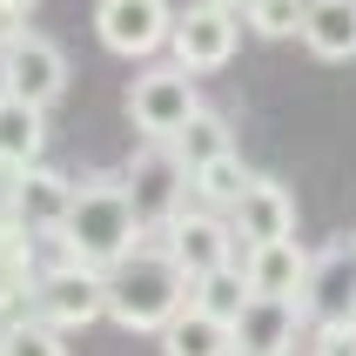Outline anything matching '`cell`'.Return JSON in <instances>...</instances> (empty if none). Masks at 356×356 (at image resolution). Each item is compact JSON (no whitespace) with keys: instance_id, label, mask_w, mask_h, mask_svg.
I'll list each match as a JSON object with an SVG mask.
<instances>
[{"instance_id":"1","label":"cell","mask_w":356,"mask_h":356,"mask_svg":"<svg viewBox=\"0 0 356 356\" xmlns=\"http://www.w3.org/2000/svg\"><path fill=\"white\" fill-rule=\"evenodd\" d=\"M141 209L135 195H128V181L115 175H88L74 188V209H67V222L54 229V256H74L88 262V269H115L121 256H135L141 249Z\"/></svg>"},{"instance_id":"2","label":"cell","mask_w":356,"mask_h":356,"mask_svg":"<svg viewBox=\"0 0 356 356\" xmlns=\"http://www.w3.org/2000/svg\"><path fill=\"white\" fill-rule=\"evenodd\" d=\"M188 302H195V282L161 242L155 249L141 242L135 256H121L108 269V323H121L128 337H161Z\"/></svg>"},{"instance_id":"3","label":"cell","mask_w":356,"mask_h":356,"mask_svg":"<svg viewBox=\"0 0 356 356\" xmlns=\"http://www.w3.org/2000/svg\"><path fill=\"white\" fill-rule=\"evenodd\" d=\"M121 181H128V195H135L148 236H161V229L195 202V175H188V161L175 155V141H141L135 155H128V175Z\"/></svg>"},{"instance_id":"4","label":"cell","mask_w":356,"mask_h":356,"mask_svg":"<svg viewBox=\"0 0 356 356\" xmlns=\"http://www.w3.org/2000/svg\"><path fill=\"white\" fill-rule=\"evenodd\" d=\"M34 316L60 337H74L88 323L108 316V269H88L74 256H54L40 269V289H34Z\"/></svg>"},{"instance_id":"5","label":"cell","mask_w":356,"mask_h":356,"mask_svg":"<svg viewBox=\"0 0 356 356\" xmlns=\"http://www.w3.org/2000/svg\"><path fill=\"white\" fill-rule=\"evenodd\" d=\"M195 115H202V95H195V74H188L181 60L135 74V88H128V121H135L141 141H175Z\"/></svg>"},{"instance_id":"6","label":"cell","mask_w":356,"mask_h":356,"mask_svg":"<svg viewBox=\"0 0 356 356\" xmlns=\"http://www.w3.org/2000/svg\"><path fill=\"white\" fill-rule=\"evenodd\" d=\"M161 249L188 269V282H195V276H216V269H236V262H242L236 222L222 216V209H202V202H188V209L161 229Z\"/></svg>"},{"instance_id":"7","label":"cell","mask_w":356,"mask_h":356,"mask_svg":"<svg viewBox=\"0 0 356 356\" xmlns=\"http://www.w3.org/2000/svg\"><path fill=\"white\" fill-rule=\"evenodd\" d=\"M95 34L108 54L148 60L155 47L175 40V7L168 0H95Z\"/></svg>"},{"instance_id":"8","label":"cell","mask_w":356,"mask_h":356,"mask_svg":"<svg viewBox=\"0 0 356 356\" xmlns=\"http://www.w3.org/2000/svg\"><path fill=\"white\" fill-rule=\"evenodd\" d=\"M236 40H242V14L236 7H222V0H195V7H181L175 14V60L188 74H216L236 60Z\"/></svg>"},{"instance_id":"9","label":"cell","mask_w":356,"mask_h":356,"mask_svg":"<svg viewBox=\"0 0 356 356\" xmlns=\"http://www.w3.org/2000/svg\"><path fill=\"white\" fill-rule=\"evenodd\" d=\"M67 54H60V40H47V34H27L14 40V47H0V88L7 95H20V101H34V108H54L60 95H67Z\"/></svg>"},{"instance_id":"10","label":"cell","mask_w":356,"mask_h":356,"mask_svg":"<svg viewBox=\"0 0 356 356\" xmlns=\"http://www.w3.org/2000/svg\"><path fill=\"white\" fill-rule=\"evenodd\" d=\"M302 316L316 323H356V249L350 242H323L302 282Z\"/></svg>"},{"instance_id":"11","label":"cell","mask_w":356,"mask_h":356,"mask_svg":"<svg viewBox=\"0 0 356 356\" xmlns=\"http://www.w3.org/2000/svg\"><path fill=\"white\" fill-rule=\"evenodd\" d=\"M34 289H40V236L7 222L0 229V316L27 323L34 316Z\"/></svg>"},{"instance_id":"12","label":"cell","mask_w":356,"mask_h":356,"mask_svg":"<svg viewBox=\"0 0 356 356\" xmlns=\"http://www.w3.org/2000/svg\"><path fill=\"white\" fill-rule=\"evenodd\" d=\"M296 323H302V302L249 296V309L236 316V356H296Z\"/></svg>"},{"instance_id":"13","label":"cell","mask_w":356,"mask_h":356,"mask_svg":"<svg viewBox=\"0 0 356 356\" xmlns=\"http://www.w3.org/2000/svg\"><path fill=\"white\" fill-rule=\"evenodd\" d=\"M229 222H236V236L242 249H262V242H282V236H296V195L282 188V181L256 175L249 181V195L229 209Z\"/></svg>"},{"instance_id":"14","label":"cell","mask_w":356,"mask_h":356,"mask_svg":"<svg viewBox=\"0 0 356 356\" xmlns=\"http://www.w3.org/2000/svg\"><path fill=\"white\" fill-rule=\"evenodd\" d=\"M309 262H316V256H309L296 236L262 242V249H242V276H249V296H289V302H302Z\"/></svg>"},{"instance_id":"15","label":"cell","mask_w":356,"mask_h":356,"mask_svg":"<svg viewBox=\"0 0 356 356\" xmlns=\"http://www.w3.org/2000/svg\"><path fill=\"white\" fill-rule=\"evenodd\" d=\"M74 175H60V168H47V161H34V168H20V195H14V222L20 229H34V236H54L60 222H67V209H74Z\"/></svg>"},{"instance_id":"16","label":"cell","mask_w":356,"mask_h":356,"mask_svg":"<svg viewBox=\"0 0 356 356\" xmlns=\"http://www.w3.org/2000/svg\"><path fill=\"white\" fill-rule=\"evenodd\" d=\"M47 148V108L0 88V168H34Z\"/></svg>"},{"instance_id":"17","label":"cell","mask_w":356,"mask_h":356,"mask_svg":"<svg viewBox=\"0 0 356 356\" xmlns=\"http://www.w3.org/2000/svg\"><path fill=\"white\" fill-rule=\"evenodd\" d=\"M161 356H236V323L209 316L202 302H188L168 330H161Z\"/></svg>"},{"instance_id":"18","label":"cell","mask_w":356,"mask_h":356,"mask_svg":"<svg viewBox=\"0 0 356 356\" xmlns=\"http://www.w3.org/2000/svg\"><path fill=\"white\" fill-rule=\"evenodd\" d=\"M302 47L316 60H356V0H309Z\"/></svg>"},{"instance_id":"19","label":"cell","mask_w":356,"mask_h":356,"mask_svg":"<svg viewBox=\"0 0 356 356\" xmlns=\"http://www.w3.org/2000/svg\"><path fill=\"white\" fill-rule=\"evenodd\" d=\"M175 155L188 161V175L195 168H209V161H222V155H236V135H229V121L216 115V108H202L188 128L175 135Z\"/></svg>"},{"instance_id":"20","label":"cell","mask_w":356,"mask_h":356,"mask_svg":"<svg viewBox=\"0 0 356 356\" xmlns=\"http://www.w3.org/2000/svg\"><path fill=\"white\" fill-rule=\"evenodd\" d=\"M249 181H256V175L242 168V155H222V161H209V168H195V202L229 216V209L249 195Z\"/></svg>"},{"instance_id":"21","label":"cell","mask_w":356,"mask_h":356,"mask_svg":"<svg viewBox=\"0 0 356 356\" xmlns=\"http://www.w3.org/2000/svg\"><path fill=\"white\" fill-rule=\"evenodd\" d=\"M195 302L209 309V316L236 323L242 309H249V276H242V262L236 269H216V276H195Z\"/></svg>"},{"instance_id":"22","label":"cell","mask_w":356,"mask_h":356,"mask_svg":"<svg viewBox=\"0 0 356 356\" xmlns=\"http://www.w3.org/2000/svg\"><path fill=\"white\" fill-rule=\"evenodd\" d=\"M302 14H309V0H249V34H262V40H289V34H302Z\"/></svg>"},{"instance_id":"23","label":"cell","mask_w":356,"mask_h":356,"mask_svg":"<svg viewBox=\"0 0 356 356\" xmlns=\"http://www.w3.org/2000/svg\"><path fill=\"white\" fill-rule=\"evenodd\" d=\"M0 356H67V343H60V330L27 316V323H7L0 330Z\"/></svg>"},{"instance_id":"24","label":"cell","mask_w":356,"mask_h":356,"mask_svg":"<svg viewBox=\"0 0 356 356\" xmlns=\"http://www.w3.org/2000/svg\"><path fill=\"white\" fill-rule=\"evenodd\" d=\"M309 356H356V323H323Z\"/></svg>"},{"instance_id":"25","label":"cell","mask_w":356,"mask_h":356,"mask_svg":"<svg viewBox=\"0 0 356 356\" xmlns=\"http://www.w3.org/2000/svg\"><path fill=\"white\" fill-rule=\"evenodd\" d=\"M14 195H20V168H0V229L14 222Z\"/></svg>"},{"instance_id":"26","label":"cell","mask_w":356,"mask_h":356,"mask_svg":"<svg viewBox=\"0 0 356 356\" xmlns=\"http://www.w3.org/2000/svg\"><path fill=\"white\" fill-rule=\"evenodd\" d=\"M20 34H27V14H20V7H7V0H0V47H14Z\"/></svg>"},{"instance_id":"27","label":"cell","mask_w":356,"mask_h":356,"mask_svg":"<svg viewBox=\"0 0 356 356\" xmlns=\"http://www.w3.org/2000/svg\"><path fill=\"white\" fill-rule=\"evenodd\" d=\"M7 7H20V14H34V7H40V0H7Z\"/></svg>"},{"instance_id":"28","label":"cell","mask_w":356,"mask_h":356,"mask_svg":"<svg viewBox=\"0 0 356 356\" xmlns=\"http://www.w3.org/2000/svg\"><path fill=\"white\" fill-rule=\"evenodd\" d=\"M222 7H236V14H249V0H222Z\"/></svg>"}]
</instances>
